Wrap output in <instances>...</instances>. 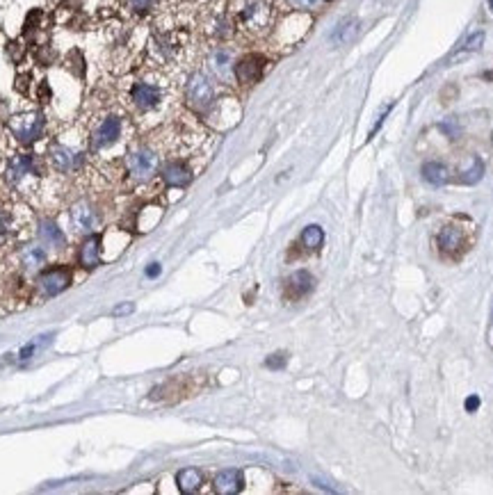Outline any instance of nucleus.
I'll return each mask as SVG.
<instances>
[{"label": "nucleus", "mask_w": 493, "mask_h": 495, "mask_svg": "<svg viewBox=\"0 0 493 495\" xmlns=\"http://www.w3.org/2000/svg\"><path fill=\"white\" fill-rule=\"evenodd\" d=\"M274 21L272 0H245L238 12V23L247 33L263 35L268 33Z\"/></svg>", "instance_id": "nucleus-1"}, {"label": "nucleus", "mask_w": 493, "mask_h": 495, "mask_svg": "<svg viewBox=\"0 0 493 495\" xmlns=\"http://www.w3.org/2000/svg\"><path fill=\"white\" fill-rule=\"evenodd\" d=\"M185 101L187 105H190L194 112H208L210 105L215 103V85L213 80L197 71V73H192L187 78V85H185Z\"/></svg>", "instance_id": "nucleus-2"}, {"label": "nucleus", "mask_w": 493, "mask_h": 495, "mask_svg": "<svg viewBox=\"0 0 493 495\" xmlns=\"http://www.w3.org/2000/svg\"><path fill=\"white\" fill-rule=\"evenodd\" d=\"M7 125H10V132L17 137V141H21V144H35V141L44 135L46 119L42 112H33V110H30V112L10 116Z\"/></svg>", "instance_id": "nucleus-3"}, {"label": "nucleus", "mask_w": 493, "mask_h": 495, "mask_svg": "<svg viewBox=\"0 0 493 495\" xmlns=\"http://www.w3.org/2000/svg\"><path fill=\"white\" fill-rule=\"evenodd\" d=\"M126 171L135 183H146L158 171V155L148 146H137L126 155Z\"/></svg>", "instance_id": "nucleus-4"}, {"label": "nucleus", "mask_w": 493, "mask_h": 495, "mask_svg": "<svg viewBox=\"0 0 493 495\" xmlns=\"http://www.w3.org/2000/svg\"><path fill=\"white\" fill-rule=\"evenodd\" d=\"M121 130H123V123L119 116L110 114L101 121L96 128L92 130V137H89V146L94 151H103V148H110L112 144H116L121 137Z\"/></svg>", "instance_id": "nucleus-5"}, {"label": "nucleus", "mask_w": 493, "mask_h": 495, "mask_svg": "<svg viewBox=\"0 0 493 495\" xmlns=\"http://www.w3.org/2000/svg\"><path fill=\"white\" fill-rule=\"evenodd\" d=\"M49 158L53 162V167L62 171V174H71V171H78L85 164V155L80 151H76L71 146L58 144V141L49 146Z\"/></svg>", "instance_id": "nucleus-6"}, {"label": "nucleus", "mask_w": 493, "mask_h": 495, "mask_svg": "<svg viewBox=\"0 0 493 495\" xmlns=\"http://www.w3.org/2000/svg\"><path fill=\"white\" fill-rule=\"evenodd\" d=\"M265 64H268V60L263 58V55L258 53H249L245 58H240L236 62V69H233V76H236V80L240 85H254L261 80L263 71H265Z\"/></svg>", "instance_id": "nucleus-7"}, {"label": "nucleus", "mask_w": 493, "mask_h": 495, "mask_svg": "<svg viewBox=\"0 0 493 495\" xmlns=\"http://www.w3.org/2000/svg\"><path fill=\"white\" fill-rule=\"evenodd\" d=\"M39 290L46 297H55L71 286V270L69 267H53V270H46L42 277L37 279Z\"/></svg>", "instance_id": "nucleus-8"}, {"label": "nucleus", "mask_w": 493, "mask_h": 495, "mask_svg": "<svg viewBox=\"0 0 493 495\" xmlns=\"http://www.w3.org/2000/svg\"><path fill=\"white\" fill-rule=\"evenodd\" d=\"M130 101L135 103L139 112H148V110H155L162 101V89L158 85L151 82H135L130 89Z\"/></svg>", "instance_id": "nucleus-9"}, {"label": "nucleus", "mask_w": 493, "mask_h": 495, "mask_svg": "<svg viewBox=\"0 0 493 495\" xmlns=\"http://www.w3.org/2000/svg\"><path fill=\"white\" fill-rule=\"evenodd\" d=\"M35 171H37V169H35V158H33V155L17 153V155H12L10 162H7L5 178H7V183L17 187V185H21L28 176H33Z\"/></svg>", "instance_id": "nucleus-10"}, {"label": "nucleus", "mask_w": 493, "mask_h": 495, "mask_svg": "<svg viewBox=\"0 0 493 495\" xmlns=\"http://www.w3.org/2000/svg\"><path fill=\"white\" fill-rule=\"evenodd\" d=\"M71 224L78 233H92L96 229L98 224V217H96V210H94L87 201H78L71 206Z\"/></svg>", "instance_id": "nucleus-11"}, {"label": "nucleus", "mask_w": 493, "mask_h": 495, "mask_svg": "<svg viewBox=\"0 0 493 495\" xmlns=\"http://www.w3.org/2000/svg\"><path fill=\"white\" fill-rule=\"evenodd\" d=\"M313 277L306 272V270H297L295 274H291L286 281V299H291V302H300L304 299L311 290H313Z\"/></svg>", "instance_id": "nucleus-12"}, {"label": "nucleus", "mask_w": 493, "mask_h": 495, "mask_svg": "<svg viewBox=\"0 0 493 495\" xmlns=\"http://www.w3.org/2000/svg\"><path fill=\"white\" fill-rule=\"evenodd\" d=\"M160 176L167 187H185L192 183V169L181 160H171L164 164Z\"/></svg>", "instance_id": "nucleus-13"}, {"label": "nucleus", "mask_w": 493, "mask_h": 495, "mask_svg": "<svg viewBox=\"0 0 493 495\" xmlns=\"http://www.w3.org/2000/svg\"><path fill=\"white\" fill-rule=\"evenodd\" d=\"M213 489L222 495H233L245 489V475L238 468H226L222 473H217L213 479Z\"/></svg>", "instance_id": "nucleus-14"}, {"label": "nucleus", "mask_w": 493, "mask_h": 495, "mask_svg": "<svg viewBox=\"0 0 493 495\" xmlns=\"http://www.w3.org/2000/svg\"><path fill=\"white\" fill-rule=\"evenodd\" d=\"M436 245L445 256H457L464 249V231L459 226H443L436 235Z\"/></svg>", "instance_id": "nucleus-15"}, {"label": "nucleus", "mask_w": 493, "mask_h": 495, "mask_svg": "<svg viewBox=\"0 0 493 495\" xmlns=\"http://www.w3.org/2000/svg\"><path fill=\"white\" fill-rule=\"evenodd\" d=\"M208 64H210V71H213L219 80H231L233 69H236V64H233V55L229 49H215L210 53Z\"/></svg>", "instance_id": "nucleus-16"}, {"label": "nucleus", "mask_w": 493, "mask_h": 495, "mask_svg": "<svg viewBox=\"0 0 493 495\" xmlns=\"http://www.w3.org/2000/svg\"><path fill=\"white\" fill-rule=\"evenodd\" d=\"M178 53V42L174 35H155L151 39V55L158 62H171Z\"/></svg>", "instance_id": "nucleus-17"}, {"label": "nucleus", "mask_w": 493, "mask_h": 495, "mask_svg": "<svg viewBox=\"0 0 493 495\" xmlns=\"http://www.w3.org/2000/svg\"><path fill=\"white\" fill-rule=\"evenodd\" d=\"M101 235H89L87 240L83 242L80 254H78V263H80L85 270H94V267L101 265Z\"/></svg>", "instance_id": "nucleus-18"}, {"label": "nucleus", "mask_w": 493, "mask_h": 495, "mask_svg": "<svg viewBox=\"0 0 493 495\" xmlns=\"http://www.w3.org/2000/svg\"><path fill=\"white\" fill-rule=\"evenodd\" d=\"M21 265L28 272H39L46 265V251L37 245H28L21 249Z\"/></svg>", "instance_id": "nucleus-19"}, {"label": "nucleus", "mask_w": 493, "mask_h": 495, "mask_svg": "<svg viewBox=\"0 0 493 495\" xmlns=\"http://www.w3.org/2000/svg\"><path fill=\"white\" fill-rule=\"evenodd\" d=\"M176 484L183 493H197L203 484V473L197 468H185L176 475Z\"/></svg>", "instance_id": "nucleus-20"}, {"label": "nucleus", "mask_w": 493, "mask_h": 495, "mask_svg": "<svg viewBox=\"0 0 493 495\" xmlns=\"http://www.w3.org/2000/svg\"><path fill=\"white\" fill-rule=\"evenodd\" d=\"M422 178L432 185H445L450 174H448V167L441 162H425L422 164Z\"/></svg>", "instance_id": "nucleus-21"}, {"label": "nucleus", "mask_w": 493, "mask_h": 495, "mask_svg": "<svg viewBox=\"0 0 493 495\" xmlns=\"http://www.w3.org/2000/svg\"><path fill=\"white\" fill-rule=\"evenodd\" d=\"M39 233H42L44 242H49L51 247L62 249V247L67 245V235L62 233V229H58V224H55V222H42V229H39Z\"/></svg>", "instance_id": "nucleus-22"}, {"label": "nucleus", "mask_w": 493, "mask_h": 495, "mask_svg": "<svg viewBox=\"0 0 493 495\" xmlns=\"http://www.w3.org/2000/svg\"><path fill=\"white\" fill-rule=\"evenodd\" d=\"M302 245L306 247V249H311V251H315V249H320L322 247V242H325V231L320 229V226H315V224H311V226H306V229L302 231Z\"/></svg>", "instance_id": "nucleus-23"}, {"label": "nucleus", "mask_w": 493, "mask_h": 495, "mask_svg": "<svg viewBox=\"0 0 493 495\" xmlns=\"http://www.w3.org/2000/svg\"><path fill=\"white\" fill-rule=\"evenodd\" d=\"M128 7L139 17H146L148 12H153V7L158 5V0H126Z\"/></svg>", "instance_id": "nucleus-24"}, {"label": "nucleus", "mask_w": 493, "mask_h": 495, "mask_svg": "<svg viewBox=\"0 0 493 495\" xmlns=\"http://www.w3.org/2000/svg\"><path fill=\"white\" fill-rule=\"evenodd\" d=\"M51 336H42V340H35V342H30V345H26V347H23L21 351H19V358L21 361H28V358H33L35 354L39 351V347H42V345H46V340H49Z\"/></svg>", "instance_id": "nucleus-25"}, {"label": "nucleus", "mask_w": 493, "mask_h": 495, "mask_svg": "<svg viewBox=\"0 0 493 495\" xmlns=\"http://www.w3.org/2000/svg\"><path fill=\"white\" fill-rule=\"evenodd\" d=\"M288 5L293 7V10H302V12H313L318 10L320 5L325 3V0H286Z\"/></svg>", "instance_id": "nucleus-26"}, {"label": "nucleus", "mask_w": 493, "mask_h": 495, "mask_svg": "<svg viewBox=\"0 0 493 495\" xmlns=\"http://www.w3.org/2000/svg\"><path fill=\"white\" fill-rule=\"evenodd\" d=\"M482 171H484L482 162L475 158V160H473V167L468 169L464 176H461V183H475V180H480V178H482Z\"/></svg>", "instance_id": "nucleus-27"}, {"label": "nucleus", "mask_w": 493, "mask_h": 495, "mask_svg": "<svg viewBox=\"0 0 493 495\" xmlns=\"http://www.w3.org/2000/svg\"><path fill=\"white\" fill-rule=\"evenodd\" d=\"M356 33V23L354 21H347V23H343V26L338 28V33H336V39L338 42H347V39H352V35Z\"/></svg>", "instance_id": "nucleus-28"}, {"label": "nucleus", "mask_w": 493, "mask_h": 495, "mask_svg": "<svg viewBox=\"0 0 493 495\" xmlns=\"http://www.w3.org/2000/svg\"><path fill=\"white\" fill-rule=\"evenodd\" d=\"M288 363V356L284 351H279V354H272V356L265 361V365L270 367V370H281V367H286Z\"/></svg>", "instance_id": "nucleus-29"}, {"label": "nucleus", "mask_w": 493, "mask_h": 495, "mask_svg": "<svg viewBox=\"0 0 493 495\" xmlns=\"http://www.w3.org/2000/svg\"><path fill=\"white\" fill-rule=\"evenodd\" d=\"M482 44H484V33H475V35L468 37V42L461 46V51H464V53H473V51L480 49Z\"/></svg>", "instance_id": "nucleus-30"}, {"label": "nucleus", "mask_w": 493, "mask_h": 495, "mask_svg": "<svg viewBox=\"0 0 493 495\" xmlns=\"http://www.w3.org/2000/svg\"><path fill=\"white\" fill-rule=\"evenodd\" d=\"M132 311H135V304H130V302H128V304H119L112 313H114L116 318H119V315H130Z\"/></svg>", "instance_id": "nucleus-31"}, {"label": "nucleus", "mask_w": 493, "mask_h": 495, "mask_svg": "<svg viewBox=\"0 0 493 495\" xmlns=\"http://www.w3.org/2000/svg\"><path fill=\"white\" fill-rule=\"evenodd\" d=\"M477 408H480V397L477 395H471L466 399V411L468 413H473V411H477Z\"/></svg>", "instance_id": "nucleus-32"}, {"label": "nucleus", "mask_w": 493, "mask_h": 495, "mask_svg": "<svg viewBox=\"0 0 493 495\" xmlns=\"http://www.w3.org/2000/svg\"><path fill=\"white\" fill-rule=\"evenodd\" d=\"M162 272V267H160V263H151V265H148L146 267V277L148 279H155V277H158V274Z\"/></svg>", "instance_id": "nucleus-33"}, {"label": "nucleus", "mask_w": 493, "mask_h": 495, "mask_svg": "<svg viewBox=\"0 0 493 495\" xmlns=\"http://www.w3.org/2000/svg\"><path fill=\"white\" fill-rule=\"evenodd\" d=\"M7 229H10V215L5 210H0V233H5Z\"/></svg>", "instance_id": "nucleus-34"}, {"label": "nucleus", "mask_w": 493, "mask_h": 495, "mask_svg": "<svg viewBox=\"0 0 493 495\" xmlns=\"http://www.w3.org/2000/svg\"><path fill=\"white\" fill-rule=\"evenodd\" d=\"M489 7H491V12H493V0H489Z\"/></svg>", "instance_id": "nucleus-35"}]
</instances>
